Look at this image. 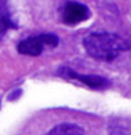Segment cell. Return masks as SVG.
Instances as JSON below:
<instances>
[{
    "mask_svg": "<svg viewBox=\"0 0 131 135\" xmlns=\"http://www.w3.org/2000/svg\"><path fill=\"white\" fill-rule=\"evenodd\" d=\"M16 28L17 24H14L12 18L8 0H0V40L5 36V33L9 29H16Z\"/></svg>",
    "mask_w": 131,
    "mask_h": 135,
    "instance_id": "5b68a950",
    "label": "cell"
},
{
    "mask_svg": "<svg viewBox=\"0 0 131 135\" xmlns=\"http://www.w3.org/2000/svg\"><path fill=\"white\" fill-rule=\"evenodd\" d=\"M83 46L89 56L102 62H111L129 50L127 42L122 37L105 32L87 36L83 41Z\"/></svg>",
    "mask_w": 131,
    "mask_h": 135,
    "instance_id": "6da1fadb",
    "label": "cell"
},
{
    "mask_svg": "<svg viewBox=\"0 0 131 135\" xmlns=\"http://www.w3.org/2000/svg\"><path fill=\"white\" fill-rule=\"evenodd\" d=\"M46 135H85V131L75 123H59Z\"/></svg>",
    "mask_w": 131,
    "mask_h": 135,
    "instance_id": "8992f818",
    "label": "cell"
},
{
    "mask_svg": "<svg viewBox=\"0 0 131 135\" xmlns=\"http://www.w3.org/2000/svg\"><path fill=\"white\" fill-rule=\"evenodd\" d=\"M20 94H21V90L20 89L14 90V93H13V94H9V97H8V98H9V100H16V97H17V96H20Z\"/></svg>",
    "mask_w": 131,
    "mask_h": 135,
    "instance_id": "52a82bcc",
    "label": "cell"
},
{
    "mask_svg": "<svg viewBox=\"0 0 131 135\" xmlns=\"http://www.w3.org/2000/svg\"><path fill=\"white\" fill-rule=\"evenodd\" d=\"M58 44H59L58 36L51 34V33H46V34H38V36L22 40L17 45V50L20 54L37 56V55H41L47 47H50V49L56 47Z\"/></svg>",
    "mask_w": 131,
    "mask_h": 135,
    "instance_id": "7a4b0ae2",
    "label": "cell"
},
{
    "mask_svg": "<svg viewBox=\"0 0 131 135\" xmlns=\"http://www.w3.org/2000/svg\"><path fill=\"white\" fill-rule=\"evenodd\" d=\"M89 16V8L79 1H67L62 9V20L67 25H77L88 20Z\"/></svg>",
    "mask_w": 131,
    "mask_h": 135,
    "instance_id": "277c9868",
    "label": "cell"
},
{
    "mask_svg": "<svg viewBox=\"0 0 131 135\" xmlns=\"http://www.w3.org/2000/svg\"><path fill=\"white\" fill-rule=\"evenodd\" d=\"M58 75L64 78V79H70V80H74V81H80L81 84H85L87 87L92 88V89L101 90L108 88L110 85V81L106 78H102V76H98V75H83V74H79L75 70L68 68V67L60 68L58 71Z\"/></svg>",
    "mask_w": 131,
    "mask_h": 135,
    "instance_id": "3957f363",
    "label": "cell"
}]
</instances>
